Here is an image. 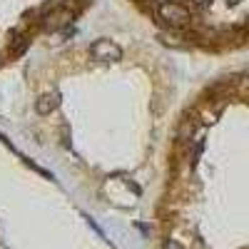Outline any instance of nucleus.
Wrapping results in <instances>:
<instances>
[{"mask_svg":"<svg viewBox=\"0 0 249 249\" xmlns=\"http://www.w3.org/2000/svg\"><path fill=\"white\" fill-rule=\"evenodd\" d=\"M53 107H55V100H53L50 95H43L40 100H35V110H37L40 115H48Z\"/></svg>","mask_w":249,"mask_h":249,"instance_id":"obj_3","label":"nucleus"},{"mask_svg":"<svg viewBox=\"0 0 249 249\" xmlns=\"http://www.w3.org/2000/svg\"><path fill=\"white\" fill-rule=\"evenodd\" d=\"M164 249H184L179 242H175V239H167V242H164Z\"/></svg>","mask_w":249,"mask_h":249,"instance_id":"obj_4","label":"nucleus"},{"mask_svg":"<svg viewBox=\"0 0 249 249\" xmlns=\"http://www.w3.org/2000/svg\"><path fill=\"white\" fill-rule=\"evenodd\" d=\"M90 50L97 60H117L122 55V50H120V45L115 43V40H97V43H92Z\"/></svg>","mask_w":249,"mask_h":249,"instance_id":"obj_2","label":"nucleus"},{"mask_svg":"<svg viewBox=\"0 0 249 249\" xmlns=\"http://www.w3.org/2000/svg\"><path fill=\"white\" fill-rule=\"evenodd\" d=\"M72 20H75V13L68 5H60V8H55V10L43 15V25L48 30H60V28H68Z\"/></svg>","mask_w":249,"mask_h":249,"instance_id":"obj_1","label":"nucleus"}]
</instances>
